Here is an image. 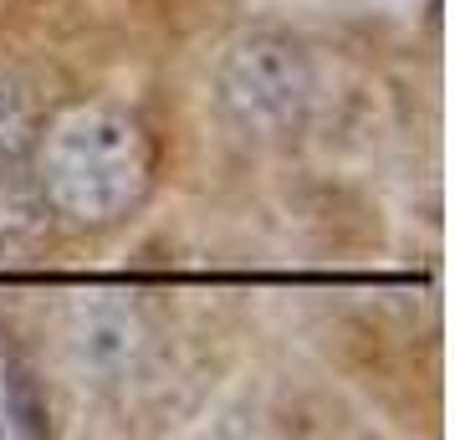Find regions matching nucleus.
I'll use <instances>...</instances> for the list:
<instances>
[{"label":"nucleus","instance_id":"1","mask_svg":"<svg viewBox=\"0 0 455 440\" xmlns=\"http://www.w3.org/2000/svg\"><path fill=\"white\" fill-rule=\"evenodd\" d=\"M42 185L52 205L77 226H113L144 200V128L113 108H77L52 128L42 148Z\"/></svg>","mask_w":455,"mask_h":440},{"label":"nucleus","instance_id":"2","mask_svg":"<svg viewBox=\"0 0 455 440\" xmlns=\"http://www.w3.org/2000/svg\"><path fill=\"white\" fill-rule=\"evenodd\" d=\"M220 103L251 133H291L312 103V72L287 36H246L215 72Z\"/></svg>","mask_w":455,"mask_h":440},{"label":"nucleus","instance_id":"3","mask_svg":"<svg viewBox=\"0 0 455 440\" xmlns=\"http://www.w3.org/2000/svg\"><path fill=\"white\" fill-rule=\"evenodd\" d=\"M139 338H144V328H139L133 308H118V302H92V308L77 313V328H72V354H77V364L92 369V374H118V369L133 364Z\"/></svg>","mask_w":455,"mask_h":440},{"label":"nucleus","instance_id":"4","mask_svg":"<svg viewBox=\"0 0 455 440\" xmlns=\"http://www.w3.org/2000/svg\"><path fill=\"white\" fill-rule=\"evenodd\" d=\"M31 144H36V108H31V92H26L16 67L0 62V164L26 159Z\"/></svg>","mask_w":455,"mask_h":440}]
</instances>
